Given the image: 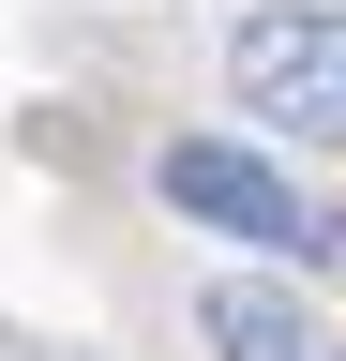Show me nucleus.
I'll list each match as a JSON object with an SVG mask.
<instances>
[{
  "instance_id": "obj_3",
  "label": "nucleus",
  "mask_w": 346,
  "mask_h": 361,
  "mask_svg": "<svg viewBox=\"0 0 346 361\" xmlns=\"http://www.w3.org/2000/svg\"><path fill=\"white\" fill-rule=\"evenodd\" d=\"M196 346H211V361H331V346H316V316H301L286 286H256V271L196 286Z\"/></svg>"
},
{
  "instance_id": "obj_1",
  "label": "nucleus",
  "mask_w": 346,
  "mask_h": 361,
  "mask_svg": "<svg viewBox=\"0 0 346 361\" xmlns=\"http://www.w3.org/2000/svg\"><path fill=\"white\" fill-rule=\"evenodd\" d=\"M151 196L181 226H211V241H256L271 271H331L346 256V211L301 166H271L256 135H166V151H151Z\"/></svg>"
},
{
  "instance_id": "obj_2",
  "label": "nucleus",
  "mask_w": 346,
  "mask_h": 361,
  "mask_svg": "<svg viewBox=\"0 0 346 361\" xmlns=\"http://www.w3.org/2000/svg\"><path fill=\"white\" fill-rule=\"evenodd\" d=\"M226 90L271 135L346 151V0H256V16L226 30Z\"/></svg>"
}]
</instances>
